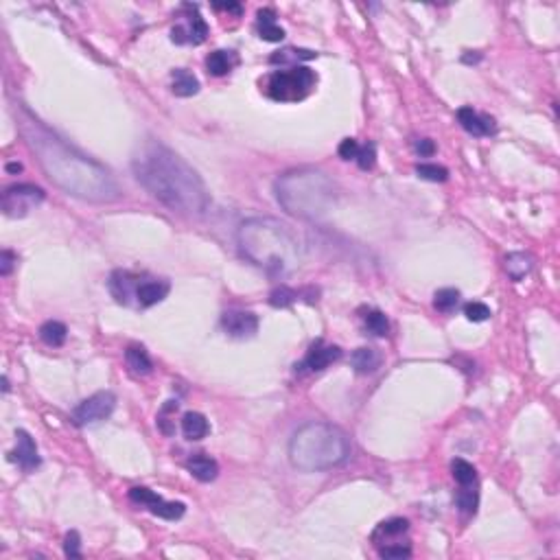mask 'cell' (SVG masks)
Returning <instances> with one entry per match:
<instances>
[{"label": "cell", "instance_id": "cell-1", "mask_svg": "<svg viewBox=\"0 0 560 560\" xmlns=\"http://www.w3.org/2000/svg\"><path fill=\"white\" fill-rule=\"evenodd\" d=\"M26 136L42 169L59 189L90 201H112L119 197V186L108 169L73 149L38 121L26 123Z\"/></svg>", "mask_w": 560, "mask_h": 560}, {"label": "cell", "instance_id": "cell-2", "mask_svg": "<svg viewBox=\"0 0 560 560\" xmlns=\"http://www.w3.org/2000/svg\"><path fill=\"white\" fill-rule=\"evenodd\" d=\"M131 169L136 180L158 201L182 215H201L208 208V191L197 171L175 151L149 143L136 154Z\"/></svg>", "mask_w": 560, "mask_h": 560}, {"label": "cell", "instance_id": "cell-3", "mask_svg": "<svg viewBox=\"0 0 560 560\" xmlns=\"http://www.w3.org/2000/svg\"><path fill=\"white\" fill-rule=\"evenodd\" d=\"M236 241L241 254L271 276L289 274L298 267L300 243L296 234L289 230V226L276 219H248L245 224H241Z\"/></svg>", "mask_w": 560, "mask_h": 560}, {"label": "cell", "instance_id": "cell-4", "mask_svg": "<svg viewBox=\"0 0 560 560\" xmlns=\"http://www.w3.org/2000/svg\"><path fill=\"white\" fill-rule=\"evenodd\" d=\"M276 199L298 219H322L335 206L337 189L322 171L296 169L276 180Z\"/></svg>", "mask_w": 560, "mask_h": 560}, {"label": "cell", "instance_id": "cell-5", "mask_svg": "<svg viewBox=\"0 0 560 560\" xmlns=\"http://www.w3.org/2000/svg\"><path fill=\"white\" fill-rule=\"evenodd\" d=\"M350 440L344 429L331 423H306L289 442V460L296 469L315 473L344 464L350 458Z\"/></svg>", "mask_w": 560, "mask_h": 560}, {"label": "cell", "instance_id": "cell-6", "mask_svg": "<svg viewBox=\"0 0 560 560\" xmlns=\"http://www.w3.org/2000/svg\"><path fill=\"white\" fill-rule=\"evenodd\" d=\"M318 81V75L306 66H291L289 70H276L269 75L265 90L274 101H302Z\"/></svg>", "mask_w": 560, "mask_h": 560}, {"label": "cell", "instance_id": "cell-7", "mask_svg": "<svg viewBox=\"0 0 560 560\" xmlns=\"http://www.w3.org/2000/svg\"><path fill=\"white\" fill-rule=\"evenodd\" d=\"M44 191L35 184H14L5 189L0 206H3V213L7 217H24L29 215V210L35 208L38 204L44 201Z\"/></svg>", "mask_w": 560, "mask_h": 560}, {"label": "cell", "instance_id": "cell-8", "mask_svg": "<svg viewBox=\"0 0 560 560\" xmlns=\"http://www.w3.org/2000/svg\"><path fill=\"white\" fill-rule=\"evenodd\" d=\"M114 407H116V396L112 392H108V390L96 392L75 407L73 420H75L77 427H88V425H94V423H101V420H105V418H110Z\"/></svg>", "mask_w": 560, "mask_h": 560}, {"label": "cell", "instance_id": "cell-9", "mask_svg": "<svg viewBox=\"0 0 560 560\" xmlns=\"http://www.w3.org/2000/svg\"><path fill=\"white\" fill-rule=\"evenodd\" d=\"M129 499L134 504L145 506L151 514H156L160 519H166V521H175V519H180L186 512V506L182 501H164L160 495L154 493V490L143 488V486L131 488L129 490Z\"/></svg>", "mask_w": 560, "mask_h": 560}, {"label": "cell", "instance_id": "cell-10", "mask_svg": "<svg viewBox=\"0 0 560 560\" xmlns=\"http://www.w3.org/2000/svg\"><path fill=\"white\" fill-rule=\"evenodd\" d=\"M221 326L224 331L234 337V339H248L254 337L259 331V318L252 311H241V309H230L221 315Z\"/></svg>", "mask_w": 560, "mask_h": 560}, {"label": "cell", "instance_id": "cell-11", "mask_svg": "<svg viewBox=\"0 0 560 560\" xmlns=\"http://www.w3.org/2000/svg\"><path fill=\"white\" fill-rule=\"evenodd\" d=\"M341 359V348L339 346H331V344H324V341H315L309 353L304 357L302 364H296V372H302V370H309V372H320L324 368H329L333 361Z\"/></svg>", "mask_w": 560, "mask_h": 560}, {"label": "cell", "instance_id": "cell-12", "mask_svg": "<svg viewBox=\"0 0 560 560\" xmlns=\"http://www.w3.org/2000/svg\"><path fill=\"white\" fill-rule=\"evenodd\" d=\"M191 16H189V24H180V26H173L171 31V40L175 44H201L206 38H208V24L206 20L199 16L197 7L195 5H186Z\"/></svg>", "mask_w": 560, "mask_h": 560}, {"label": "cell", "instance_id": "cell-13", "mask_svg": "<svg viewBox=\"0 0 560 560\" xmlns=\"http://www.w3.org/2000/svg\"><path fill=\"white\" fill-rule=\"evenodd\" d=\"M16 440H18V444H16V451L9 453V460L18 462V466H20L24 473H29V471H33V469H38L42 460H40V455H38V446H35V440H33L24 429H18V431H16Z\"/></svg>", "mask_w": 560, "mask_h": 560}, {"label": "cell", "instance_id": "cell-14", "mask_svg": "<svg viewBox=\"0 0 560 560\" xmlns=\"http://www.w3.org/2000/svg\"><path fill=\"white\" fill-rule=\"evenodd\" d=\"M458 121L460 125L473 134V136H493L497 134V123L493 116H488V114H477L473 108H469V105H464V108L458 110Z\"/></svg>", "mask_w": 560, "mask_h": 560}, {"label": "cell", "instance_id": "cell-15", "mask_svg": "<svg viewBox=\"0 0 560 560\" xmlns=\"http://www.w3.org/2000/svg\"><path fill=\"white\" fill-rule=\"evenodd\" d=\"M171 291L169 280L164 278H145L140 280L136 287V302L138 306H154L158 302H162Z\"/></svg>", "mask_w": 560, "mask_h": 560}, {"label": "cell", "instance_id": "cell-16", "mask_svg": "<svg viewBox=\"0 0 560 560\" xmlns=\"http://www.w3.org/2000/svg\"><path fill=\"white\" fill-rule=\"evenodd\" d=\"M138 283H140L138 276L119 269V271H114L112 278H110V291H112V296L116 298V302L129 304V300L136 298V287H138Z\"/></svg>", "mask_w": 560, "mask_h": 560}, {"label": "cell", "instance_id": "cell-17", "mask_svg": "<svg viewBox=\"0 0 560 560\" xmlns=\"http://www.w3.org/2000/svg\"><path fill=\"white\" fill-rule=\"evenodd\" d=\"M189 473L199 481H213L219 475V464L215 458H210L208 453H195L186 462Z\"/></svg>", "mask_w": 560, "mask_h": 560}, {"label": "cell", "instance_id": "cell-18", "mask_svg": "<svg viewBox=\"0 0 560 560\" xmlns=\"http://www.w3.org/2000/svg\"><path fill=\"white\" fill-rule=\"evenodd\" d=\"M256 31L265 42H280L285 40V29L276 24V14L274 9H261L256 14Z\"/></svg>", "mask_w": 560, "mask_h": 560}, {"label": "cell", "instance_id": "cell-19", "mask_svg": "<svg viewBox=\"0 0 560 560\" xmlns=\"http://www.w3.org/2000/svg\"><path fill=\"white\" fill-rule=\"evenodd\" d=\"M236 64H239V57L232 51H215L206 57V70H208V75H213V77L228 75Z\"/></svg>", "mask_w": 560, "mask_h": 560}, {"label": "cell", "instance_id": "cell-20", "mask_svg": "<svg viewBox=\"0 0 560 560\" xmlns=\"http://www.w3.org/2000/svg\"><path fill=\"white\" fill-rule=\"evenodd\" d=\"M171 79H173L171 90H173L175 96H193V94L199 92V79L193 73H189V70H184V68L173 70Z\"/></svg>", "mask_w": 560, "mask_h": 560}, {"label": "cell", "instance_id": "cell-21", "mask_svg": "<svg viewBox=\"0 0 560 560\" xmlns=\"http://www.w3.org/2000/svg\"><path fill=\"white\" fill-rule=\"evenodd\" d=\"M208 431H210V425L204 414L186 411L182 416V434L186 436V440H201L208 436Z\"/></svg>", "mask_w": 560, "mask_h": 560}, {"label": "cell", "instance_id": "cell-22", "mask_svg": "<svg viewBox=\"0 0 560 560\" xmlns=\"http://www.w3.org/2000/svg\"><path fill=\"white\" fill-rule=\"evenodd\" d=\"M350 364H353L355 372L359 374H372L381 366V355L374 348H357L353 355H350Z\"/></svg>", "mask_w": 560, "mask_h": 560}, {"label": "cell", "instance_id": "cell-23", "mask_svg": "<svg viewBox=\"0 0 560 560\" xmlns=\"http://www.w3.org/2000/svg\"><path fill=\"white\" fill-rule=\"evenodd\" d=\"M318 53L315 51H309V49H294V46H287L283 51H276L271 57H269V64H294V66H300V61H309V59H315Z\"/></svg>", "mask_w": 560, "mask_h": 560}, {"label": "cell", "instance_id": "cell-24", "mask_svg": "<svg viewBox=\"0 0 560 560\" xmlns=\"http://www.w3.org/2000/svg\"><path fill=\"white\" fill-rule=\"evenodd\" d=\"M125 361L136 374H149L154 370V364L143 346H129L125 350Z\"/></svg>", "mask_w": 560, "mask_h": 560}, {"label": "cell", "instance_id": "cell-25", "mask_svg": "<svg viewBox=\"0 0 560 560\" xmlns=\"http://www.w3.org/2000/svg\"><path fill=\"white\" fill-rule=\"evenodd\" d=\"M530 269H532V259L528 254L512 252V254L506 256V271H508V276L514 280V283H519L521 278L528 276Z\"/></svg>", "mask_w": 560, "mask_h": 560}, {"label": "cell", "instance_id": "cell-26", "mask_svg": "<svg viewBox=\"0 0 560 560\" xmlns=\"http://www.w3.org/2000/svg\"><path fill=\"white\" fill-rule=\"evenodd\" d=\"M409 530V521L407 519H390V521H383L379 528L374 530L372 534V541L379 543V541H385V539H394V536H401Z\"/></svg>", "mask_w": 560, "mask_h": 560}, {"label": "cell", "instance_id": "cell-27", "mask_svg": "<svg viewBox=\"0 0 560 560\" xmlns=\"http://www.w3.org/2000/svg\"><path fill=\"white\" fill-rule=\"evenodd\" d=\"M66 337H68V329H66V324H61L57 320H49V322H44L40 326V339L46 346L57 348V346H61L66 341Z\"/></svg>", "mask_w": 560, "mask_h": 560}, {"label": "cell", "instance_id": "cell-28", "mask_svg": "<svg viewBox=\"0 0 560 560\" xmlns=\"http://www.w3.org/2000/svg\"><path fill=\"white\" fill-rule=\"evenodd\" d=\"M451 471H453V479L458 481L460 486H471V484H475V479H477V471H475V466H473L471 462L462 460V458L453 460Z\"/></svg>", "mask_w": 560, "mask_h": 560}, {"label": "cell", "instance_id": "cell-29", "mask_svg": "<svg viewBox=\"0 0 560 560\" xmlns=\"http://www.w3.org/2000/svg\"><path fill=\"white\" fill-rule=\"evenodd\" d=\"M364 322H366V331L372 333L374 337H385L390 333V322L385 318V313H381V311H368Z\"/></svg>", "mask_w": 560, "mask_h": 560}, {"label": "cell", "instance_id": "cell-30", "mask_svg": "<svg viewBox=\"0 0 560 560\" xmlns=\"http://www.w3.org/2000/svg\"><path fill=\"white\" fill-rule=\"evenodd\" d=\"M458 302H460V291H458V289H451V287L438 289L436 296H434V306H436L438 311H442V313L453 311L455 306H458Z\"/></svg>", "mask_w": 560, "mask_h": 560}, {"label": "cell", "instance_id": "cell-31", "mask_svg": "<svg viewBox=\"0 0 560 560\" xmlns=\"http://www.w3.org/2000/svg\"><path fill=\"white\" fill-rule=\"evenodd\" d=\"M455 504H458V508L464 514H475L477 512V504H479L477 490H471L469 486H464L462 490H458V495H455Z\"/></svg>", "mask_w": 560, "mask_h": 560}, {"label": "cell", "instance_id": "cell-32", "mask_svg": "<svg viewBox=\"0 0 560 560\" xmlns=\"http://www.w3.org/2000/svg\"><path fill=\"white\" fill-rule=\"evenodd\" d=\"M416 173H418V178L429 180V182H446L449 180V171L440 164H418Z\"/></svg>", "mask_w": 560, "mask_h": 560}, {"label": "cell", "instance_id": "cell-33", "mask_svg": "<svg viewBox=\"0 0 560 560\" xmlns=\"http://www.w3.org/2000/svg\"><path fill=\"white\" fill-rule=\"evenodd\" d=\"M298 300V294L289 287H278L269 294V304L276 306V309H285V306H291L294 302Z\"/></svg>", "mask_w": 560, "mask_h": 560}, {"label": "cell", "instance_id": "cell-34", "mask_svg": "<svg viewBox=\"0 0 560 560\" xmlns=\"http://www.w3.org/2000/svg\"><path fill=\"white\" fill-rule=\"evenodd\" d=\"M376 162V145L372 143V140H368V143L364 147H359V156H357V164L361 171H370Z\"/></svg>", "mask_w": 560, "mask_h": 560}, {"label": "cell", "instance_id": "cell-35", "mask_svg": "<svg viewBox=\"0 0 560 560\" xmlns=\"http://www.w3.org/2000/svg\"><path fill=\"white\" fill-rule=\"evenodd\" d=\"M464 315L471 322H486L490 318V309L484 302H469L464 306Z\"/></svg>", "mask_w": 560, "mask_h": 560}, {"label": "cell", "instance_id": "cell-36", "mask_svg": "<svg viewBox=\"0 0 560 560\" xmlns=\"http://www.w3.org/2000/svg\"><path fill=\"white\" fill-rule=\"evenodd\" d=\"M379 556L385 558V560L409 558V556H411V547H409V545H385V547H379Z\"/></svg>", "mask_w": 560, "mask_h": 560}, {"label": "cell", "instance_id": "cell-37", "mask_svg": "<svg viewBox=\"0 0 560 560\" xmlns=\"http://www.w3.org/2000/svg\"><path fill=\"white\" fill-rule=\"evenodd\" d=\"M64 554L68 558H81V539L75 530L68 532L64 539Z\"/></svg>", "mask_w": 560, "mask_h": 560}, {"label": "cell", "instance_id": "cell-38", "mask_svg": "<svg viewBox=\"0 0 560 560\" xmlns=\"http://www.w3.org/2000/svg\"><path fill=\"white\" fill-rule=\"evenodd\" d=\"M337 154H339V158H344V160H357V156H359V143L355 138H344L341 143H339V147H337Z\"/></svg>", "mask_w": 560, "mask_h": 560}, {"label": "cell", "instance_id": "cell-39", "mask_svg": "<svg viewBox=\"0 0 560 560\" xmlns=\"http://www.w3.org/2000/svg\"><path fill=\"white\" fill-rule=\"evenodd\" d=\"M14 263H16L14 252H11V250H3V254H0V274L9 276L11 269H14Z\"/></svg>", "mask_w": 560, "mask_h": 560}, {"label": "cell", "instance_id": "cell-40", "mask_svg": "<svg viewBox=\"0 0 560 560\" xmlns=\"http://www.w3.org/2000/svg\"><path fill=\"white\" fill-rule=\"evenodd\" d=\"M416 151L423 156V158H429V156H434L436 154V145H434V140H429V138H423V140H418L416 143Z\"/></svg>", "mask_w": 560, "mask_h": 560}, {"label": "cell", "instance_id": "cell-41", "mask_svg": "<svg viewBox=\"0 0 560 560\" xmlns=\"http://www.w3.org/2000/svg\"><path fill=\"white\" fill-rule=\"evenodd\" d=\"M215 9H224V11H232V14H236V16H241V5H236V3H228V5H213Z\"/></svg>", "mask_w": 560, "mask_h": 560}, {"label": "cell", "instance_id": "cell-42", "mask_svg": "<svg viewBox=\"0 0 560 560\" xmlns=\"http://www.w3.org/2000/svg\"><path fill=\"white\" fill-rule=\"evenodd\" d=\"M5 169H7V173H20V171H22V164H20V162H9Z\"/></svg>", "mask_w": 560, "mask_h": 560}, {"label": "cell", "instance_id": "cell-43", "mask_svg": "<svg viewBox=\"0 0 560 560\" xmlns=\"http://www.w3.org/2000/svg\"><path fill=\"white\" fill-rule=\"evenodd\" d=\"M479 59H481V55H473V57H471V55H464V57H462V61H464V64H471V61H479Z\"/></svg>", "mask_w": 560, "mask_h": 560}, {"label": "cell", "instance_id": "cell-44", "mask_svg": "<svg viewBox=\"0 0 560 560\" xmlns=\"http://www.w3.org/2000/svg\"><path fill=\"white\" fill-rule=\"evenodd\" d=\"M3 392H5V394L9 392V379H7V376H3Z\"/></svg>", "mask_w": 560, "mask_h": 560}]
</instances>
